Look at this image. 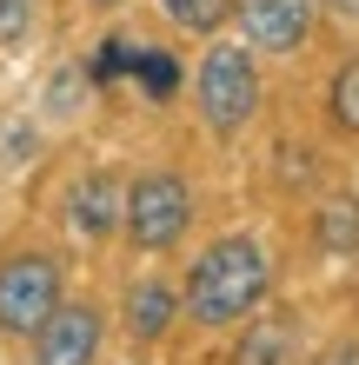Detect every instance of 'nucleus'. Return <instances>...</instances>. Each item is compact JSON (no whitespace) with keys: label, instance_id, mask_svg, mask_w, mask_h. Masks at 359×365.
Returning a JSON list of instances; mask_svg holds the SVG:
<instances>
[{"label":"nucleus","instance_id":"f257e3e1","mask_svg":"<svg viewBox=\"0 0 359 365\" xmlns=\"http://www.w3.org/2000/svg\"><path fill=\"white\" fill-rule=\"evenodd\" d=\"M266 292H273L266 246H260V240H246V232H226V240H213V246L193 259L180 306L193 312V326L226 332V326H246V319L266 306Z\"/></svg>","mask_w":359,"mask_h":365},{"label":"nucleus","instance_id":"f03ea898","mask_svg":"<svg viewBox=\"0 0 359 365\" xmlns=\"http://www.w3.org/2000/svg\"><path fill=\"white\" fill-rule=\"evenodd\" d=\"M193 100H200V120L213 126L220 140L246 133L253 113H260V60H253L240 40H213V47L200 53Z\"/></svg>","mask_w":359,"mask_h":365},{"label":"nucleus","instance_id":"7ed1b4c3","mask_svg":"<svg viewBox=\"0 0 359 365\" xmlns=\"http://www.w3.org/2000/svg\"><path fill=\"white\" fill-rule=\"evenodd\" d=\"M60 259L47 246L0 252V339H34L60 306Z\"/></svg>","mask_w":359,"mask_h":365},{"label":"nucleus","instance_id":"20e7f679","mask_svg":"<svg viewBox=\"0 0 359 365\" xmlns=\"http://www.w3.org/2000/svg\"><path fill=\"white\" fill-rule=\"evenodd\" d=\"M186 226H193V192H186L180 173H166V166L140 173L133 186L120 192V232H126L140 252H166V246H180V240H186Z\"/></svg>","mask_w":359,"mask_h":365},{"label":"nucleus","instance_id":"39448f33","mask_svg":"<svg viewBox=\"0 0 359 365\" xmlns=\"http://www.w3.org/2000/svg\"><path fill=\"white\" fill-rule=\"evenodd\" d=\"M100 339H107V312H100L93 299H60L54 319L27 339V346H34V365H93Z\"/></svg>","mask_w":359,"mask_h":365},{"label":"nucleus","instance_id":"423d86ee","mask_svg":"<svg viewBox=\"0 0 359 365\" xmlns=\"http://www.w3.org/2000/svg\"><path fill=\"white\" fill-rule=\"evenodd\" d=\"M313 14L320 0H233L246 53H300L313 40Z\"/></svg>","mask_w":359,"mask_h":365},{"label":"nucleus","instance_id":"0eeeda50","mask_svg":"<svg viewBox=\"0 0 359 365\" xmlns=\"http://www.w3.org/2000/svg\"><path fill=\"white\" fill-rule=\"evenodd\" d=\"M120 180L107 173V166H93L87 180L67 186V226L80 232V240H107V232L120 226Z\"/></svg>","mask_w":359,"mask_h":365},{"label":"nucleus","instance_id":"6e6552de","mask_svg":"<svg viewBox=\"0 0 359 365\" xmlns=\"http://www.w3.org/2000/svg\"><path fill=\"white\" fill-rule=\"evenodd\" d=\"M126 332L140 339V346H153V339H166V326H173V312H180V292L166 286V279H133L126 286Z\"/></svg>","mask_w":359,"mask_h":365},{"label":"nucleus","instance_id":"1a4fd4ad","mask_svg":"<svg viewBox=\"0 0 359 365\" xmlns=\"http://www.w3.org/2000/svg\"><path fill=\"white\" fill-rule=\"evenodd\" d=\"M240 365H293V319H260V326H246Z\"/></svg>","mask_w":359,"mask_h":365},{"label":"nucleus","instance_id":"9d476101","mask_svg":"<svg viewBox=\"0 0 359 365\" xmlns=\"http://www.w3.org/2000/svg\"><path fill=\"white\" fill-rule=\"evenodd\" d=\"M160 14H166V27L206 34V40H213L226 20H233V0H160Z\"/></svg>","mask_w":359,"mask_h":365},{"label":"nucleus","instance_id":"9b49d317","mask_svg":"<svg viewBox=\"0 0 359 365\" xmlns=\"http://www.w3.org/2000/svg\"><path fill=\"white\" fill-rule=\"evenodd\" d=\"M326 120L340 126V133H359V53L340 60L326 80Z\"/></svg>","mask_w":359,"mask_h":365},{"label":"nucleus","instance_id":"f8f14e48","mask_svg":"<svg viewBox=\"0 0 359 365\" xmlns=\"http://www.w3.org/2000/svg\"><path fill=\"white\" fill-rule=\"evenodd\" d=\"M34 20H40V0H0V53L27 47V40H34Z\"/></svg>","mask_w":359,"mask_h":365},{"label":"nucleus","instance_id":"ddd939ff","mask_svg":"<svg viewBox=\"0 0 359 365\" xmlns=\"http://www.w3.org/2000/svg\"><path fill=\"white\" fill-rule=\"evenodd\" d=\"M320 246L326 252H353L359 246V206H326L320 212Z\"/></svg>","mask_w":359,"mask_h":365},{"label":"nucleus","instance_id":"4468645a","mask_svg":"<svg viewBox=\"0 0 359 365\" xmlns=\"http://www.w3.org/2000/svg\"><path fill=\"white\" fill-rule=\"evenodd\" d=\"M80 93H87V67H60V73H54V87H47V113L67 120L74 106H80Z\"/></svg>","mask_w":359,"mask_h":365},{"label":"nucleus","instance_id":"2eb2a0df","mask_svg":"<svg viewBox=\"0 0 359 365\" xmlns=\"http://www.w3.org/2000/svg\"><path fill=\"white\" fill-rule=\"evenodd\" d=\"M313 365H359V346H353V339H340V346H326Z\"/></svg>","mask_w":359,"mask_h":365},{"label":"nucleus","instance_id":"dca6fc26","mask_svg":"<svg viewBox=\"0 0 359 365\" xmlns=\"http://www.w3.org/2000/svg\"><path fill=\"white\" fill-rule=\"evenodd\" d=\"M326 7L340 14V20H359V0H326Z\"/></svg>","mask_w":359,"mask_h":365},{"label":"nucleus","instance_id":"f3484780","mask_svg":"<svg viewBox=\"0 0 359 365\" xmlns=\"http://www.w3.org/2000/svg\"><path fill=\"white\" fill-rule=\"evenodd\" d=\"M87 7H126V0H87Z\"/></svg>","mask_w":359,"mask_h":365}]
</instances>
